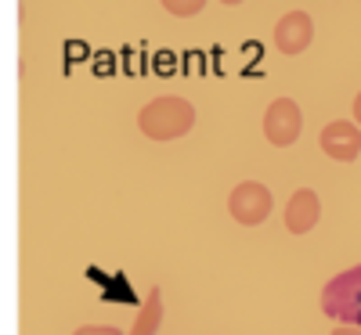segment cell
<instances>
[{
    "label": "cell",
    "mask_w": 361,
    "mask_h": 335,
    "mask_svg": "<svg viewBox=\"0 0 361 335\" xmlns=\"http://www.w3.org/2000/svg\"><path fill=\"white\" fill-rule=\"evenodd\" d=\"M195 127V105L180 94H159L137 112V130L148 141H177Z\"/></svg>",
    "instance_id": "obj_1"
},
{
    "label": "cell",
    "mask_w": 361,
    "mask_h": 335,
    "mask_svg": "<svg viewBox=\"0 0 361 335\" xmlns=\"http://www.w3.org/2000/svg\"><path fill=\"white\" fill-rule=\"evenodd\" d=\"M322 314L347 328H361V263L340 270L322 289Z\"/></svg>",
    "instance_id": "obj_2"
},
{
    "label": "cell",
    "mask_w": 361,
    "mask_h": 335,
    "mask_svg": "<svg viewBox=\"0 0 361 335\" xmlns=\"http://www.w3.org/2000/svg\"><path fill=\"white\" fill-rule=\"evenodd\" d=\"M271 206H275V198H271L267 184H260V180H243V184H235L231 195H228V213L235 224L243 227H257L271 217Z\"/></svg>",
    "instance_id": "obj_3"
},
{
    "label": "cell",
    "mask_w": 361,
    "mask_h": 335,
    "mask_svg": "<svg viewBox=\"0 0 361 335\" xmlns=\"http://www.w3.org/2000/svg\"><path fill=\"white\" fill-rule=\"evenodd\" d=\"M300 130H304V112L293 98H275L264 112V137L275 148H289L300 141Z\"/></svg>",
    "instance_id": "obj_4"
},
{
    "label": "cell",
    "mask_w": 361,
    "mask_h": 335,
    "mask_svg": "<svg viewBox=\"0 0 361 335\" xmlns=\"http://www.w3.org/2000/svg\"><path fill=\"white\" fill-rule=\"evenodd\" d=\"M311 40H314V22H311V15L307 11H286L282 18H279V25H275V47L282 51V54H304L307 47H311Z\"/></svg>",
    "instance_id": "obj_5"
},
{
    "label": "cell",
    "mask_w": 361,
    "mask_h": 335,
    "mask_svg": "<svg viewBox=\"0 0 361 335\" xmlns=\"http://www.w3.org/2000/svg\"><path fill=\"white\" fill-rule=\"evenodd\" d=\"M322 151L329 159H336V163H354L361 156V130L354 123H347V119H333L322 137H318Z\"/></svg>",
    "instance_id": "obj_6"
},
{
    "label": "cell",
    "mask_w": 361,
    "mask_h": 335,
    "mask_svg": "<svg viewBox=\"0 0 361 335\" xmlns=\"http://www.w3.org/2000/svg\"><path fill=\"white\" fill-rule=\"evenodd\" d=\"M322 220V202L311 188H296L286 202V231L289 234H307Z\"/></svg>",
    "instance_id": "obj_7"
},
{
    "label": "cell",
    "mask_w": 361,
    "mask_h": 335,
    "mask_svg": "<svg viewBox=\"0 0 361 335\" xmlns=\"http://www.w3.org/2000/svg\"><path fill=\"white\" fill-rule=\"evenodd\" d=\"M159 328H163V292L152 289V292H148V299L141 303L137 317H134L130 335H156Z\"/></svg>",
    "instance_id": "obj_8"
},
{
    "label": "cell",
    "mask_w": 361,
    "mask_h": 335,
    "mask_svg": "<svg viewBox=\"0 0 361 335\" xmlns=\"http://www.w3.org/2000/svg\"><path fill=\"white\" fill-rule=\"evenodd\" d=\"M163 8L177 18H192V15L202 11V0H163Z\"/></svg>",
    "instance_id": "obj_9"
},
{
    "label": "cell",
    "mask_w": 361,
    "mask_h": 335,
    "mask_svg": "<svg viewBox=\"0 0 361 335\" xmlns=\"http://www.w3.org/2000/svg\"><path fill=\"white\" fill-rule=\"evenodd\" d=\"M73 335H123V331L112 328V324H83V328H76Z\"/></svg>",
    "instance_id": "obj_10"
},
{
    "label": "cell",
    "mask_w": 361,
    "mask_h": 335,
    "mask_svg": "<svg viewBox=\"0 0 361 335\" xmlns=\"http://www.w3.org/2000/svg\"><path fill=\"white\" fill-rule=\"evenodd\" d=\"M354 127H357V130H361V94H357V98H354Z\"/></svg>",
    "instance_id": "obj_11"
},
{
    "label": "cell",
    "mask_w": 361,
    "mask_h": 335,
    "mask_svg": "<svg viewBox=\"0 0 361 335\" xmlns=\"http://www.w3.org/2000/svg\"><path fill=\"white\" fill-rule=\"evenodd\" d=\"M333 335H361V328H347V324H340V328H333Z\"/></svg>",
    "instance_id": "obj_12"
}]
</instances>
